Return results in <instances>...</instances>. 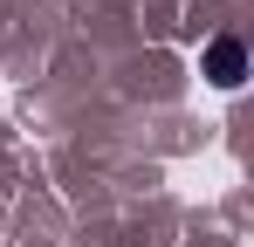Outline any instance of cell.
I'll list each match as a JSON object with an SVG mask.
<instances>
[{
    "label": "cell",
    "instance_id": "1",
    "mask_svg": "<svg viewBox=\"0 0 254 247\" xmlns=\"http://www.w3.org/2000/svg\"><path fill=\"white\" fill-rule=\"evenodd\" d=\"M206 82L213 89H241V82H248V48H241L234 35L206 41Z\"/></svg>",
    "mask_w": 254,
    "mask_h": 247
}]
</instances>
